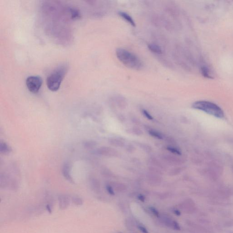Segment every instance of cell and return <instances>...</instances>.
Instances as JSON below:
<instances>
[{
  "label": "cell",
  "instance_id": "14",
  "mask_svg": "<svg viewBox=\"0 0 233 233\" xmlns=\"http://www.w3.org/2000/svg\"><path fill=\"white\" fill-rule=\"evenodd\" d=\"M148 48L151 51H152L154 53L158 54H162V50L161 47L156 44H153V43L149 44L148 45Z\"/></svg>",
  "mask_w": 233,
  "mask_h": 233
},
{
  "label": "cell",
  "instance_id": "1",
  "mask_svg": "<svg viewBox=\"0 0 233 233\" xmlns=\"http://www.w3.org/2000/svg\"><path fill=\"white\" fill-rule=\"evenodd\" d=\"M116 56L124 66L134 70H139L142 67V63L137 56L123 48H118Z\"/></svg>",
  "mask_w": 233,
  "mask_h": 233
},
{
  "label": "cell",
  "instance_id": "8",
  "mask_svg": "<svg viewBox=\"0 0 233 233\" xmlns=\"http://www.w3.org/2000/svg\"><path fill=\"white\" fill-rule=\"evenodd\" d=\"M147 178L149 183L154 185H158L162 181V178L159 175L152 173H150L148 174Z\"/></svg>",
  "mask_w": 233,
  "mask_h": 233
},
{
  "label": "cell",
  "instance_id": "19",
  "mask_svg": "<svg viewBox=\"0 0 233 233\" xmlns=\"http://www.w3.org/2000/svg\"><path fill=\"white\" fill-rule=\"evenodd\" d=\"M150 163L157 167H159L162 169H164V166H163L161 162H159L155 158H150Z\"/></svg>",
  "mask_w": 233,
  "mask_h": 233
},
{
  "label": "cell",
  "instance_id": "13",
  "mask_svg": "<svg viewBox=\"0 0 233 233\" xmlns=\"http://www.w3.org/2000/svg\"><path fill=\"white\" fill-rule=\"evenodd\" d=\"M118 14L121 17L123 18V19H124L125 21H127V22L130 23L132 26H135L136 24L135 23L133 19L128 14L124 12H123V11H120L118 12Z\"/></svg>",
  "mask_w": 233,
  "mask_h": 233
},
{
  "label": "cell",
  "instance_id": "21",
  "mask_svg": "<svg viewBox=\"0 0 233 233\" xmlns=\"http://www.w3.org/2000/svg\"><path fill=\"white\" fill-rule=\"evenodd\" d=\"M132 132L137 136H141L143 134L142 131L138 127H134L132 129Z\"/></svg>",
  "mask_w": 233,
  "mask_h": 233
},
{
  "label": "cell",
  "instance_id": "10",
  "mask_svg": "<svg viewBox=\"0 0 233 233\" xmlns=\"http://www.w3.org/2000/svg\"><path fill=\"white\" fill-rule=\"evenodd\" d=\"M108 142L110 145L115 147H123L125 145L123 140L117 138H110L108 139Z\"/></svg>",
  "mask_w": 233,
  "mask_h": 233
},
{
  "label": "cell",
  "instance_id": "12",
  "mask_svg": "<svg viewBox=\"0 0 233 233\" xmlns=\"http://www.w3.org/2000/svg\"><path fill=\"white\" fill-rule=\"evenodd\" d=\"M70 166L68 163H66L63 165V173L64 176L67 180L71 182H73L72 178L70 175Z\"/></svg>",
  "mask_w": 233,
  "mask_h": 233
},
{
  "label": "cell",
  "instance_id": "24",
  "mask_svg": "<svg viewBox=\"0 0 233 233\" xmlns=\"http://www.w3.org/2000/svg\"><path fill=\"white\" fill-rule=\"evenodd\" d=\"M137 227H138V229L140 231H141L143 233H149L148 230L145 226H143L140 224H137Z\"/></svg>",
  "mask_w": 233,
  "mask_h": 233
},
{
  "label": "cell",
  "instance_id": "3",
  "mask_svg": "<svg viewBox=\"0 0 233 233\" xmlns=\"http://www.w3.org/2000/svg\"><path fill=\"white\" fill-rule=\"evenodd\" d=\"M192 107L196 109L202 111L217 118H223L224 117V113L221 108L211 102L205 101H197L193 103Z\"/></svg>",
  "mask_w": 233,
  "mask_h": 233
},
{
  "label": "cell",
  "instance_id": "2",
  "mask_svg": "<svg viewBox=\"0 0 233 233\" xmlns=\"http://www.w3.org/2000/svg\"><path fill=\"white\" fill-rule=\"evenodd\" d=\"M67 71V66L61 65L54 69L48 75L47 79V85L50 90L55 92L59 89Z\"/></svg>",
  "mask_w": 233,
  "mask_h": 233
},
{
  "label": "cell",
  "instance_id": "25",
  "mask_svg": "<svg viewBox=\"0 0 233 233\" xmlns=\"http://www.w3.org/2000/svg\"><path fill=\"white\" fill-rule=\"evenodd\" d=\"M142 113L143 114V115H144L147 119H148V120H152L153 119V117L152 116L147 110L143 109L142 110Z\"/></svg>",
  "mask_w": 233,
  "mask_h": 233
},
{
  "label": "cell",
  "instance_id": "29",
  "mask_svg": "<svg viewBox=\"0 0 233 233\" xmlns=\"http://www.w3.org/2000/svg\"><path fill=\"white\" fill-rule=\"evenodd\" d=\"M134 147L132 145H128L127 147V149L128 152H132L134 151Z\"/></svg>",
  "mask_w": 233,
  "mask_h": 233
},
{
  "label": "cell",
  "instance_id": "16",
  "mask_svg": "<svg viewBox=\"0 0 233 233\" xmlns=\"http://www.w3.org/2000/svg\"><path fill=\"white\" fill-rule=\"evenodd\" d=\"M149 134L150 136H152L153 138H156L157 139H161L163 138V135L161 132H159L158 131L155 130L154 129H150L148 130Z\"/></svg>",
  "mask_w": 233,
  "mask_h": 233
},
{
  "label": "cell",
  "instance_id": "23",
  "mask_svg": "<svg viewBox=\"0 0 233 233\" xmlns=\"http://www.w3.org/2000/svg\"><path fill=\"white\" fill-rule=\"evenodd\" d=\"M139 145H140V148L142 149L143 150L145 151L146 152H151L152 149L149 146L146 145V144H142V143H139Z\"/></svg>",
  "mask_w": 233,
  "mask_h": 233
},
{
  "label": "cell",
  "instance_id": "22",
  "mask_svg": "<svg viewBox=\"0 0 233 233\" xmlns=\"http://www.w3.org/2000/svg\"><path fill=\"white\" fill-rule=\"evenodd\" d=\"M106 190L107 193L109 194L110 195H115V192H114L113 188L112 185H110V184H107L106 186Z\"/></svg>",
  "mask_w": 233,
  "mask_h": 233
},
{
  "label": "cell",
  "instance_id": "15",
  "mask_svg": "<svg viewBox=\"0 0 233 233\" xmlns=\"http://www.w3.org/2000/svg\"><path fill=\"white\" fill-rule=\"evenodd\" d=\"M201 72L202 75L205 78H212L213 77L211 75L210 70L208 67L205 66H203L201 68Z\"/></svg>",
  "mask_w": 233,
  "mask_h": 233
},
{
  "label": "cell",
  "instance_id": "17",
  "mask_svg": "<svg viewBox=\"0 0 233 233\" xmlns=\"http://www.w3.org/2000/svg\"><path fill=\"white\" fill-rule=\"evenodd\" d=\"M113 188L118 192H123L126 189V186L125 184L120 183H113L111 184ZM113 188V189H114Z\"/></svg>",
  "mask_w": 233,
  "mask_h": 233
},
{
  "label": "cell",
  "instance_id": "6",
  "mask_svg": "<svg viewBox=\"0 0 233 233\" xmlns=\"http://www.w3.org/2000/svg\"><path fill=\"white\" fill-rule=\"evenodd\" d=\"M162 219L163 222L167 226L175 230H180V225L178 223V222L173 220L170 218H169V217L164 216L162 217Z\"/></svg>",
  "mask_w": 233,
  "mask_h": 233
},
{
  "label": "cell",
  "instance_id": "9",
  "mask_svg": "<svg viewBox=\"0 0 233 233\" xmlns=\"http://www.w3.org/2000/svg\"><path fill=\"white\" fill-rule=\"evenodd\" d=\"M59 206L61 209H65L68 207L70 203V199L66 195H61L59 198Z\"/></svg>",
  "mask_w": 233,
  "mask_h": 233
},
{
  "label": "cell",
  "instance_id": "7",
  "mask_svg": "<svg viewBox=\"0 0 233 233\" xmlns=\"http://www.w3.org/2000/svg\"><path fill=\"white\" fill-rule=\"evenodd\" d=\"M163 158L165 162L170 165H176L180 162L179 158L175 156L174 155L164 154L163 155Z\"/></svg>",
  "mask_w": 233,
  "mask_h": 233
},
{
  "label": "cell",
  "instance_id": "27",
  "mask_svg": "<svg viewBox=\"0 0 233 233\" xmlns=\"http://www.w3.org/2000/svg\"><path fill=\"white\" fill-rule=\"evenodd\" d=\"M72 200L76 205H80L82 203V200L79 198H77L76 197H74V198H72Z\"/></svg>",
  "mask_w": 233,
  "mask_h": 233
},
{
  "label": "cell",
  "instance_id": "31",
  "mask_svg": "<svg viewBox=\"0 0 233 233\" xmlns=\"http://www.w3.org/2000/svg\"><path fill=\"white\" fill-rule=\"evenodd\" d=\"M174 212L175 215H180L181 214L180 212V211H178V210H174Z\"/></svg>",
  "mask_w": 233,
  "mask_h": 233
},
{
  "label": "cell",
  "instance_id": "26",
  "mask_svg": "<svg viewBox=\"0 0 233 233\" xmlns=\"http://www.w3.org/2000/svg\"><path fill=\"white\" fill-rule=\"evenodd\" d=\"M149 210L154 215L157 217H159L160 215L159 211L155 208H154V207H151L149 208Z\"/></svg>",
  "mask_w": 233,
  "mask_h": 233
},
{
  "label": "cell",
  "instance_id": "4",
  "mask_svg": "<svg viewBox=\"0 0 233 233\" xmlns=\"http://www.w3.org/2000/svg\"><path fill=\"white\" fill-rule=\"evenodd\" d=\"M26 86L32 93H36L39 92L43 84V79L38 76H31L26 79Z\"/></svg>",
  "mask_w": 233,
  "mask_h": 233
},
{
  "label": "cell",
  "instance_id": "18",
  "mask_svg": "<svg viewBox=\"0 0 233 233\" xmlns=\"http://www.w3.org/2000/svg\"><path fill=\"white\" fill-rule=\"evenodd\" d=\"M167 150L170 151V152L174 154V155H180L181 154L180 151L176 147H174V146H167L166 148Z\"/></svg>",
  "mask_w": 233,
  "mask_h": 233
},
{
  "label": "cell",
  "instance_id": "30",
  "mask_svg": "<svg viewBox=\"0 0 233 233\" xmlns=\"http://www.w3.org/2000/svg\"><path fill=\"white\" fill-rule=\"evenodd\" d=\"M138 198L139 199V200L140 201H141L142 202L145 201V197L142 195H139L138 197Z\"/></svg>",
  "mask_w": 233,
  "mask_h": 233
},
{
  "label": "cell",
  "instance_id": "28",
  "mask_svg": "<svg viewBox=\"0 0 233 233\" xmlns=\"http://www.w3.org/2000/svg\"><path fill=\"white\" fill-rule=\"evenodd\" d=\"M166 141L169 144L170 143V145H171L170 146L175 145V143H176L175 140H174L173 138H172V137H167L166 139Z\"/></svg>",
  "mask_w": 233,
  "mask_h": 233
},
{
  "label": "cell",
  "instance_id": "20",
  "mask_svg": "<svg viewBox=\"0 0 233 233\" xmlns=\"http://www.w3.org/2000/svg\"><path fill=\"white\" fill-rule=\"evenodd\" d=\"M181 169L179 167H176L174 169H172L169 172V175L170 176H175L178 175L180 174V172Z\"/></svg>",
  "mask_w": 233,
  "mask_h": 233
},
{
  "label": "cell",
  "instance_id": "32",
  "mask_svg": "<svg viewBox=\"0 0 233 233\" xmlns=\"http://www.w3.org/2000/svg\"></svg>",
  "mask_w": 233,
  "mask_h": 233
},
{
  "label": "cell",
  "instance_id": "5",
  "mask_svg": "<svg viewBox=\"0 0 233 233\" xmlns=\"http://www.w3.org/2000/svg\"><path fill=\"white\" fill-rule=\"evenodd\" d=\"M97 154L105 156L117 157L118 155V152L116 149L110 147H101L97 149Z\"/></svg>",
  "mask_w": 233,
  "mask_h": 233
},
{
  "label": "cell",
  "instance_id": "11",
  "mask_svg": "<svg viewBox=\"0 0 233 233\" xmlns=\"http://www.w3.org/2000/svg\"><path fill=\"white\" fill-rule=\"evenodd\" d=\"M0 152L2 154L7 155L12 152V149L6 143L1 141L0 143Z\"/></svg>",
  "mask_w": 233,
  "mask_h": 233
}]
</instances>
